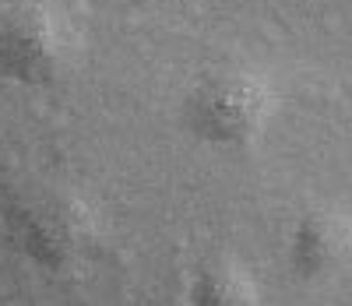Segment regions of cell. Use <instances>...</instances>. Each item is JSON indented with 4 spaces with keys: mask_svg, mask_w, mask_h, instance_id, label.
Here are the masks:
<instances>
[{
    "mask_svg": "<svg viewBox=\"0 0 352 306\" xmlns=\"http://www.w3.org/2000/svg\"><path fill=\"white\" fill-rule=\"evenodd\" d=\"M81 50V25L64 4L18 0L0 11V78L50 88L74 71Z\"/></svg>",
    "mask_w": 352,
    "mask_h": 306,
    "instance_id": "7a4b0ae2",
    "label": "cell"
},
{
    "mask_svg": "<svg viewBox=\"0 0 352 306\" xmlns=\"http://www.w3.org/2000/svg\"><path fill=\"white\" fill-rule=\"evenodd\" d=\"M190 306H261V289L250 267L236 257H208L187 292Z\"/></svg>",
    "mask_w": 352,
    "mask_h": 306,
    "instance_id": "5b68a950",
    "label": "cell"
},
{
    "mask_svg": "<svg viewBox=\"0 0 352 306\" xmlns=\"http://www.w3.org/2000/svg\"><path fill=\"white\" fill-rule=\"evenodd\" d=\"M278 88L247 67H226L201 78L184 106V120L194 138L215 148L243 151L268 134L278 113Z\"/></svg>",
    "mask_w": 352,
    "mask_h": 306,
    "instance_id": "3957f363",
    "label": "cell"
},
{
    "mask_svg": "<svg viewBox=\"0 0 352 306\" xmlns=\"http://www.w3.org/2000/svg\"><path fill=\"white\" fill-rule=\"evenodd\" d=\"M162 306H190V303H187V299H166Z\"/></svg>",
    "mask_w": 352,
    "mask_h": 306,
    "instance_id": "8992f818",
    "label": "cell"
},
{
    "mask_svg": "<svg viewBox=\"0 0 352 306\" xmlns=\"http://www.w3.org/2000/svg\"><path fill=\"white\" fill-rule=\"evenodd\" d=\"M352 261V215L342 208H314L296 222L289 239V264L314 282Z\"/></svg>",
    "mask_w": 352,
    "mask_h": 306,
    "instance_id": "277c9868",
    "label": "cell"
},
{
    "mask_svg": "<svg viewBox=\"0 0 352 306\" xmlns=\"http://www.w3.org/2000/svg\"><path fill=\"white\" fill-rule=\"evenodd\" d=\"M138 4H144V0H138Z\"/></svg>",
    "mask_w": 352,
    "mask_h": 306,
    "instance_id": "52a82bcc",
    "label": "cell"
},
{
    "mask_svg": "<svg viewBox=\"0 0 352 306\" xmlns=\"http://www.w3.org/2000/svg\"><path fill=\"white\" fill-rule=\"evenodd\" d=\"M14 247L46 271H71L99 247V215L78 190L53 179H25L4 201Z\"/></svg>",
    "mask_w": 352,
    "mask_h": 306,
    "instance_id": "6da1fadb",
    "label": "cell"
}]
</instances>
